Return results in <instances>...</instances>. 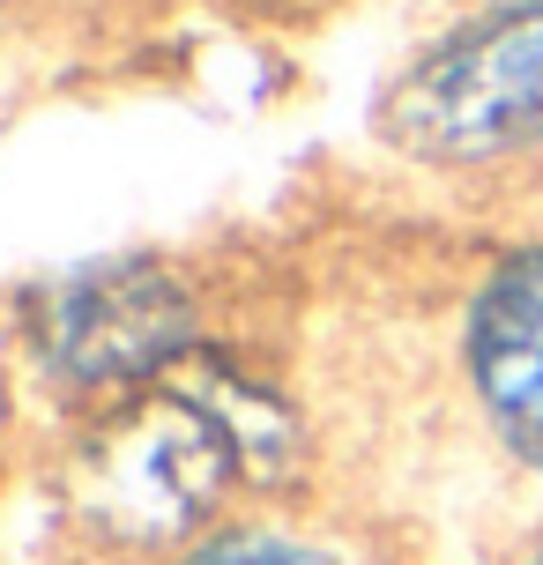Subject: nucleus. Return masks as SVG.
Wrapping results in <instances>:
<instances>
[{
	"label": "nucleus",
	"mask_w": 543,
	"mask_h": 565,
	"mask_svg": "<svg viewBox=\"0 0 543 565\" xmlns=\"http://www.w3.org/2000/svg\"><path fill=\"white\" fill-rule=\"evenodd\" d=\"M387 127L417 157H507L543 141V0L439 45L387 97Z\"/></svg>",
	"instance_id": "f257e3e1"
},
{
	"label": "nucleus",
	"mask_w": 543,
	"mask_h": 565,
	"mask_svg": "<svg viewBox=\"0 0 543 565\" xmlns=\"http://www.w3.org/2000/svg\"><path fill=\"white\" fill-rule=\"evenodd\" d=\"M231 461H238V447L194 402H142L89 439L83 499L135 536H172L224 491Z\"/></svg>",
	"instance_id": "f03ea898"
},
{
	"label": "nucleus",
	"mask_w": 543,
	"mask_h": 565,
	"mask_svg": "<svg viewBox=\"0 0 543 565\" xmlns=\"http://www.w3.org/2000/svg\"><path fill=\"white\" fill-rule=\"evenodd\" d=\"M179 342H187V290L149 260L67 276L45 298V350L75 380L149 372L157 358H172Z\"/></svg>",
	"instance_id": "7ed1b4c3"
},
{
	"label": "nucleus",
	"mask_w": 543,
	"mask_h": 565,
	"mask_svg": "<svg viewBox=\"0 0 543 565\" xmlns=\"http://www.w3.org/2000/svg\"><path fill=\"white\" fill-rule=\"evenodd\" d=\"M469 372L514 447L543 461V246L514 254L469 312Z\"/></svg>",
	"instance_id": "20e7f679"
},
{
	"label": "nucleus",
	"mask_w": 543,
	"mask_h": 565,
	"mask_svg": "<svg viewBox=\"0 0 543 565\" xmlns=\"http://www.w3.org/2000/svg\"><path fill=\"white\" fill-rule=\"evenodd\" d=\"M194 565H328V558L284 536H224V543H209Z\"/></svg>",
	"instance_id": "39448f33"
}]
</instances>
